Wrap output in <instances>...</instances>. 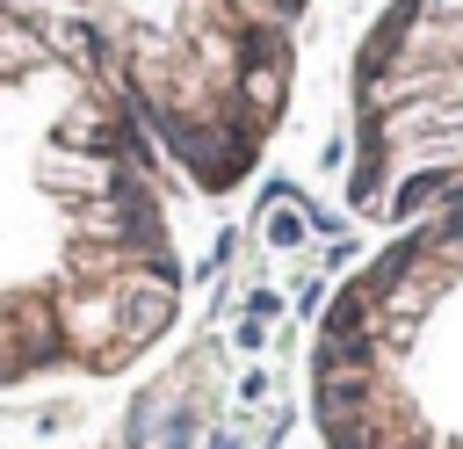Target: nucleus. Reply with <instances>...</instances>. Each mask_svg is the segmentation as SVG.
<instances>
[{
  "instance_id": "obj_4",
  "label": "nucleus",
  "mask_w": 463,
  "mask_h": 449,
  "mask_svg": "<svg viewBox=\"0 0 463 449\" xmlns=\"http://www.w3.org/2000/svg\"><path fill=\"white\" fill-rule=\"evenodd\" d=\"M347 210L391 224L463 188V0H383L347 58Z\"/></svg>"
},
{
  "instance_id": "obj_3",
  "label": "nucleus",
  "mask_w": 463,
  "mask_h": 449,
  "mask_svg": "<svg viewBox=\"0 0 463 449\" xmlns=\"http://www.w3.org/2000/svg\"><path fill=\"white\" fill-rule=\"evenodd\" d=\"M116 43L166 159L195 196L260 174L289 94L311 0H80Z\"/></svg>"
},
{
  "instance_id": "obj_2",
  "label": "nucleus",
  "mask_w": 463,
  "mask_h": 449,
  "mask_svg": "<svg viewBox=\"0 0 463 449\" xmlns=\"http://www.w3.org/2000/svg\"><path fill=\"white\" fill-rule=\"evenodd\" d=\"M318 449H463V188L383 224L304 362Z\"/></svg>"
},
{
  "instance_id": "obj_1",
  "label": "nucleus",
  "mask_w": 463,
  "mask_h": 449,
  "mask_svg": "<svg viewBox=\"0 0 463 449\" xmlns=\"http://www.w3.org/2000/svg\"><path fill=\"white\" fill-rule=\"evenodd\" d=\"M174 159L80 0H0V391L109 384L181 319Z\"/></svg>"
}]
</instances>
